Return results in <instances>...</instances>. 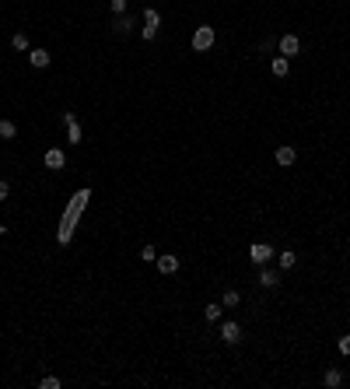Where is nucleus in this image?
<instances>
[{
  "mask_svg": "<svg viewBox=\"0 0 350 389\" xmlns=\"http://www.w3.org/2000/svg\"><path fill=\"white\" fill-rule=\"evenodd\" d=\"M336 347H340V354H350V337H340V344H336Z\"/></svg>",
  "mask_w": 350,
  "mask_h": 389,
  "instance_id": "obj_23",
  "label": "nucleus"
},
{
  "mask_svg": "<svg viewBox=\"0 0 350 389\" xmlns=\"http://www.w3.org/2000/svg\"><path fill=\"white\" fill-rule=\"evenodd\" d=\"M294 161H298V151H294V147H277V165L291 169Z\"/></svg>",
  "mask_w": 350,
  "mask_h": 389,
  "instance_id": "obj_8",
  "label": "nucleus"
},
{
  "mask_svg": "<svg viewBox=\"0 0 350 389\" xmlns=\"http://www.w3.org/2000/svg\"><path fill=\"white\" fill-rule=\"evenodd\" d=\"M112 28H116V35H126V32L133 28V18H126V14H119V18H116V25H112Z\"/></svg>",
  "mask_w": 350,
  "mask_h": 389,
  "instance_id": "obj_15",
  "label": "nucleus"
},
{
  "mask_svg": "<svg viewBox=\"0 0 350 389\" xmlns=\"http://www.w3.org/2000/svg\"><path fill=\"white\" fill-rule=\"evenodd\" d=\"M11 46H14V49H28V35H25V32H18V35L11 39Z\"/></svg>",
  "mask_w": 350,
  "mask_h": 389,
  "instance_id": "obj_21",
  "label": "nucleus"
},
{
  "mask_svg": "<svg viewBox=\"0 0 350 389\" xmlns=\"http://www.w3.org/2000/svg\"><path fill=\"white\" fill-rule=\"evenodd\" d=\"M298 53H301V39H298V35H284V39H280V57H298Z\"/></svg>",
  "mask_w": 350,
  "mask_h": 389,
  "instance_id": "obj_5",
  "label": "nucleus"
},
{
  "mask_svg": "<svg viewBox=\"0 0 350 389\" xmlns=\"http://www.w3.org/2000/svg\"><path fill=\"white\" fill-rule=\"evenodd\" d=\"M221 340H224V344H238V340H242V326H238V323H224V326H221Z\"/></svg>",
  "mask_w": 350,
  "mask_h": 389,
  "instance_id": "obj_7",
  "label": "nucleus"
},
{
  "mask_svg": "<svg viewBox=\"0 0 350 389\" xmlns=\"http://www.w3.org/2000/svg\"><path fill=\"white\" fill-rule=\"evenodd\" d=\"M294 263H298V253H291V249H287V253H280V270H291Z\"/></svg>",
  "mask_w": 350,
  "mask_h": 389,
  "instance_id": "obj_17",
  "label": "nucleus"
},
{
  "mask_svg": "<svg viewBox=\"0 0 350 389\" xmlns=\"http://www.w3.org/2000/svg\"><path fill=\"white\" fill-rule=\"evenodd\" d=\"M112 11L116 14H126V0H112Z\"/></svg>",
  "mask_w": 350,
  "mask_h": 389,
  "instance_id": "obj_24",
  "label": "nucleus"
},
{
  "mask_svg": "<svg viewBox=\"0 0 350 389\" xmlns=\"http://www.w3.org/2000/svg\"><path fill=\"white\" fill-rule=\"evenodd\" d=\"M7 193H11V190H7V182L0 179V200H7Z\"/></svg>",
  "mask_w": 350,
  "mask_h": 389,
  "instance_id": "obj_25",
  "label": "nucleus"
},
{
  "mask_svg": "<svg viewBox=\"0 0 350 389\" xmlns=\"http://www.w3.org/2000/svg\"><path fill=\"white\" fill-rule=\"evenodd\" d=\"M221 309H224V305H207V309H203V316H207L210 323H217V319H221Z\"/></svg>",
  "mask_w": 350,
  "mask_h": 389,
  "instance_id": "obj_20",
  "label": "nucleus"
},
{
  "mask_svg": "<svg viewBox=\"0 0 350 389\" xmlns=\"http://www.w3.org/2000/svg\"><path fill=\"white\" fill-rule=\"evenodd\" d=\"M49 60H53V57H49L46 49H28V63L39 67V70H42V67H49Z\"/></svg>",
  "mask_w": 350,
  "mask_h": 389,
  "instance_id": "obj_11",
  "label": "nucleus"
},
{
  "mask_svg": "<svg viewBox=\"0 0 350 389\" xmlns=\"http://www.w3.org/2000/svg\"><path fill=\"white\" fill-rule=\"evenodd\" d=\"M60 386V379H53V375H46V379H42V389H56Z\"/></svg>",
  "mask_w": 350,
  "mask_h": 389,
  "instance_id": "obj_22",
  "label": "nucleus"
},
{
  "mask_svg": "<svg viewBox=\"0 0 350 389\" xmlns=\"http://www.w3.org/2000/svg\"><path fill=\"white\" fill-rule=\"evenodd\" d=\"M0 235H4V225H0Z\"/></svg>",
  "mask_w": 350,
  "mask_h": 389,
  "instance_id": "obj_26",
  "label": "nucleus"
},
{
  "mask_svg": "<svg viewBox=\"0 0 350 389\" xmlns=\"http://www.w3.org/2000/svg\"><path fill=\"white\" fill-rule=\"evenodd\" d=\"M259 284H263V288H277V284H280V273L277 270H263L259 273Z\"/></svg>",
  "mask_w": 350,
  "mask_h": 389,
  "instance_id": "obj_14",
  "label": "nucleus"
},
{
  "mask_svg": "<svg viewBox=\"0 0 350 389\" xmlns=\"http://www.w3.org/2000/svg\"><path fill=\"white\" fill-rule=\"evenodd\" d=\"M270 70H273V78H287V70H291V63H287V57H277L270 63Z\"/></svg>",
  "mask_w": 350,
  "mask_h": 389,
  "instance_id": "obj_12",
  "label": "nucleus"
},
{
  "mask_svg": "<svg viewBox=\"0 0 350 389\" xmlns=\"http://www.w3.org/2000/svg\"><path fill=\"white\" fill-rule=\"evenodd\" d=\"M140 260H144V263H154V260H158V249H154V246H144V249H140Z\"/></svg>",
  "mask_w": 350,
  "mask_h": 389,
  "instance_id": "obj_18",
  "label": "nucleus"
},
{
  "mask_svg": "<svg viewBox=\"0 0 350 389\" xmlns=\"http://www.w3.org/2000/svg\"><path fill=\"white\" fill-rule=\"evenodd\" d=\"M63 165H67L63 151H60V147H49V151H46V169H63Z\"/></svg>",
  "mask_w": 350,
  "mask_h": 389,
  "instance_id": "obj_9",
  "label": "nucleus"
},
{
  "mask_svg": "<svg viewBox=\"0 0 350 389\" xmlns=\"http://www.w3.org/2000/svg\"><path fill=\"white\" fill-rule=\"evenodd\" d=\"M14 134H18V126H14L11 119H0V137H4V140H11Z\"/></svg>",
  "mask_w": 350,
  "mask_h": 389,
  "instance_id": "obj_16",
  "label": "nucleus"
},
{
  "mask_svg": "<svg viewBox=\"0 0 350 389\" xmlns=\"http://www.w3.org/2000/svg\"><path fill=\"white\" fill-rule=\"evenodd\" d=\"M63 123H67V137H70V144H81V126H77V116L74 113H63Z\"/></svg>",
  "mask_w": 350,
  "mask_h": 389,
  "instance_id": "obj_6",
  "label": "nucleus"
},
{
  "mask_svg": "<svg viewBox=\"0 0 350 389\" xmlns=\"http://www.w3.org/2000/svg\"><path fill=\"white\" fill-rule=\"evenodd\" d=\"M249 260H252L256 267L270 263V260H273V246H270V242H252V246H249Z\"/></svg>",
  "mask_w": 350,
  "mask_h": 389,
  "instance_id": "obj_3",
  "label": "nucleus"
},
{
  "mask_svg": "<svg viewBox=\"0 0 350 389\" xmlns=\"http://www.w3.org/2000/svg\"><path fill=\"white\" fill-rule=\"evenodd\" d=\"M84 196H88V190H81L77 200L70 203V211H67V221H63V228H60V242H67V238H70V221L81 214V207H84Z\"/></svg>",
  "mask_w": 350,
  "mask_h": 389,
  "instance_id": "obj_1",
  "label": "nucleus"
},
{
  "mask_svg": "<svg viewBox=\"0 0 350 389\" xmlns=\"http://www.w3.org/2000/svg\"><path fill=\"white\" fill-rule=\"evenodd\" d=\"M340 382H343V375H340V368H329L326 375H322V386H326V389H336Z\"/></svg>",
  "mask_w": 350,
  "mask_h": 389,
  "instance_id": "obj_13",
  "label": "nucleus"
},
{
  "mask_svg": "<svg viewBox=\"0 0 350 389\" xmlns=\"http://www.w3.org/2000/svg\"><path fill=\"white\" fill-rule=\"evenodd\" d=\"M221 305H224V309H235V305H238V291H224Z\"/></svg>",
  "mask_w": 350,
  "mask_h": 389,
  "instance_id": "obj_19",
  "label": "nucleus"
},
{
  "mask_svg": "<svg viewBox=\"0 0 350 389\" xmlns=\"http://www.w3.org/2000/svg\"><path fill=\"white\" fill-rule=\"evenodd\" d=\"M158 270H161V273H175V270H179V256H172V253L158 256Z\"/></svg>",
  "mask_w": 350,
  "mask_h": 389,
  "instance_id": "obj_10",
  "label": "nucleus"
},
{
  "mask_svg": "<svg viewBox=\"0 0 350 389\" xmlns=\"http://www.w3.org/2000/svg\"><path fill=\"white\" fill-rule=\"evenodd\" d=\"M158 25H161V14H158L154 7H147V11H144V28H140V35L151 42L158 35Z\"/></svg>",
  "mask_w": 350,
  "mask_h": 389,
  "instance_id": "obj_4",
  "label": "nucleus"
},
{
  "mask_svg": "<svg viewBox=\"0 0 350 389\" xmlns=\"http://www.w3.org/2000/svg\"><path fill=\"white\" fill-rule=\"evenodd\" d=\"M210 46H214V28H210V25H200L193 32V49L196 53H207Z\"/></svg>",
  "mask_w": 350,
  "mask_h": 389,
  "instance_id": "obj_2",
  "label": "nucleus"
}]
</instances>
